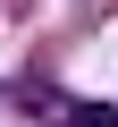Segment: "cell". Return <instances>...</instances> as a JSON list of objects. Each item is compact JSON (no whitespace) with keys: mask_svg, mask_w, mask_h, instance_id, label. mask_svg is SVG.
<instances>
[{"mask_svg":"<svg viewBox=\"0 0 118 127\" xmlns=\"http://www.w3.org/2000/svg\"><path fill=\"white\" fill-rule=\"evenodd\" d=\"M42 127H118V110H101V102H51Z\"/></svg>","mask_w":118,"mask_h":127,"instance_id":"cell-1","label":"cell"}]
</instances>
